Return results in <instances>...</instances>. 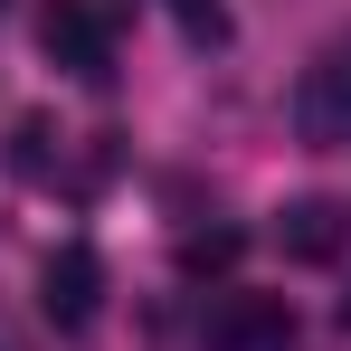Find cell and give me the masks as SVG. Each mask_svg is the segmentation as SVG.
<instances>
[{
  "mask_svg": "<svg viewBox=\"0 0 351 351\" xmlns=\"http://www.w3.org/2000/svg\"><path fill=\"white\" fill-rule=\"evenodd\" d=\"M276 247H285L294 266H332L351 247V209L342 199H285L276 209Z\"/></svg>",
  "mask_w": 351,
  "mask_h": 351,
  "instance_id": "5",
  "label": "cell"
},
{
  "mask_svg": "<svg viewBox=\"0 0 351 351\" xmlns=\"http://www.w3.org/2000/svg\"><path fill=\"white\" fill-rule=\"evenodd\" d=\"M171 19H180V38H190V48H228V38H237L228 0H171Z\"/></svg>",
  "mask_w": 351,
  "mask_h": 351,
  "instance_id": "7",
  "label": "cell"
},
{
  "mask_svg": "<svg viewBox=\"0 0 351 351\" xmlns=\"http://www.w3.org/2000/svg\"><path fill=\"white\" fill-rule=\"evenodd\" d=\"M38 48H48L66 76L105 86V76H114V19H105L95 0H38Z\"/></svg>",
  "mask_w": 351,
  "mask_h": 351,
  "instance_id": "1",
  "label": "cell"
},
{
  "mask_svg": "<svg viewBox=\"0 0 351 351\" xmlns=\"http://www.w3.org/2000/svg\"><path fill=\"white\" fill-rule=\"evenodd\" d=\"M294 133L313 152H351V38L294 76Z\"/></svg>",
  "mask_w": 351,
  "mask_h": 351,
  "instance_id": "2",
  "label": "cell"
},
{
  "mask_svg": "<svg viewBox=\"0 0 351 351\" xmlns=\"http://www.w3.org/2000/svg\"><path fill=\"white\" fill-rule=\"evenodd\" d=\"M199 342L209 351H294V304L285 294H219Z\"/></svg>",
  "mask_w": 351,
  "mask_h": 351,
  "instance_id": "4",
  "label": "cell"
},
{
  "mask_svg": "<svg viewBox=\"0 0 351 351\" xmlns=\"http://www.w3.org/2000/svg\"><path fill=\"white\" fill-rule=\"evenodd\" d=\"M0 10H10V0H0Z\"/></svg>",
  "mask_w": 351,
  "mask_h": 351,
  "instance_id": "10",
  "label": "cell"
},
{
  "mask_svg": "<svg viewBox=\"0 0 351 351\" xmlns=\"http://www.w3.org/2000/svg\"><path fill=\"white\" fill-rule=\"evenodd\" d=\"M237 256H247L237 228H190V237H180V276H228Z\"/></svg>",
  "mask_w": 351,
  "mask_h": 351,
  "instance_id": "6",
  "label": "cell"
},
{
  "mask_svg": "<svg viewBox=\"0 0 351 351\" xmlns=\"http://www.w3.org/2000/svg\"><path fill=\"white\" fill-rule=\"evenodd\" d=\"M38 313H48L58 332H86V323L105 313V256H95L86 237H66L58 256L38 266Z\"/></svg>",
  "mask_w": 351,
  "mask_h": 351,
  "instance_id": "3",
  "label": "cell"
},
{
  "mask_svg": "<svg viewBox=\"0 0 351 351\" xmlns=\"http://www.w3.org/2000/svg\"><path fill=\"white\" fill-rule=\"evenodd\" d=\"M19 171H29V180H48V171H58V123H48V114H29V123H19Z\"/></svg>",
  "mask_w": 351,
  "mask_h": 351,
  "instance_id": "8",
  "label": "cell"
},
{
  "mask_svg": "<svg viewBox=\"0 0 351 351\" xmlns=\"http://www.w3.org/2000/svg\"><path fill=\"white\" fill-rule=\"evenodd\" d=\"M342 332H351V294H342Z\"/></svg>",
  "mask_w": 351,
  "mask_h": 351,
  "instance_id": "9",
  "label": "cell"
}]
</instances>
